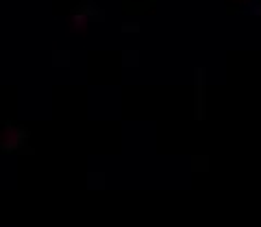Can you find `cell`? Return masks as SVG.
I'll return each mask as SVG.
<instances>
[]
</instances>
